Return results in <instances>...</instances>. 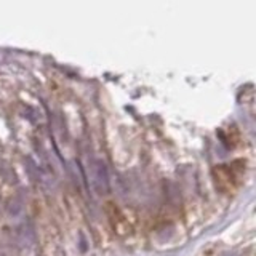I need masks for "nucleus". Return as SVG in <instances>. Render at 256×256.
Here are the masks:
<instances>
[{"label":"nucleus","instance_id":"f257e3e1","mask_svg":"<svg viewBox=\"0 0 256 256\" xmlns=\"http://www.w3.org/2000/svg\"><path fill=\"white\" fill-rule=\"evenodd\" d=\"M93 176H95V187L100 194H106L109 191V175L106 163L102 160H95L93 163Z\"/></svg>","mask_w":256,"mask_h":256}]
</instances>
